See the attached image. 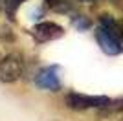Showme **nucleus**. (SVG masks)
<instances>
[{"instance_id":"nucleus-2","label":"nucleus","mask_w":123,"mask_h":121,"mask_svg":"<svg viewBox=\"0 0 123 121\" xmlns=\"http://www.w3.org/2000/svg\"><path fill=\"white\" fill-rule=\"evenodd\" d=\"M22 72H24V64L18 55L11 53L0 59V83H15L20 79Z\"/></svg>"},{"instance_id":"nucleus-1","label":"nucleus","mask_w":123,"mask_h":121,"mask_svg":"<svg viewBox=\"0 0 123 121\" xmlns=\"http://www.w3.org/2000/svg\"><path fill=\"white\" fill-rule=\"evenodd\" d=\"M66 106L72 108V110H90V108H96V110H101L110 103V97L107 96H86V94H77V92H70L66 97Z\"/></svg>"},{"instance_id":"nucleus-9","label":"nucleus","mask_w":123,"mask_h":121,"mask_svg":"<svg viewBox=\"0 0 123 121\" xmlns=\"http://www.w3.org/2000/svg\"><path fill=\"white\" fill-rule=\"evenodd\" d=\"M0 7H2V0H0Z\"/></svg>"},{"instance_id":"nucleus-11","label":"nucleus","mask_w":123,"mask_h":121,"mask_svg":"<svg viewBox=\"0 0 123 121\" xmlns=\"http://www.w3.org/2000/svg\"><path fill=\"white\" fill-rule=\"evenodd\" d=\"M0 59H2V57H0Z\"/></svg>"},{"instance_id":"nucleus-3","label":"nucleus","mask_w":123,"mask_h":121,"mask_svg":"<svg viewBox=\"0 0 123 121\" xmlns=\"http://www.w3.org/2000/svg\"><path fill=\"white\" fill-rule=\"evenodd\" d=\"M96 40L103 50V53H107V55H119L123 51V40L101 24L96 28Z\"/></svg>"},{"instance_id":"nucleus-6","label":"nucleus","mask_w":123,"mask_h":121,"mask_svg":"<svg viewBox=\"0 0 123 121\" xmlns=\"http://www.w3.org/2000/svg\"><path fill=\"white\" fill-rule=\"evenodd\" d=\"M26 0H2V9L6 11V15L9 20H15V15H17V9L24 4Z\"/></svg>"},{"instance_id":"nucleus-4","label":"nucleus","mask_w":123,"mask_h":121,"mask_svg":"<svg viewBox=\"0 0 123 121\" xmlns=\"http://www.w3.org/2000/svg\"><path fill=\"white\" fill-rule=\"evenodd\" d=\"M31 35H33V39L37 42H51V40H57L61 37H64V28L59 26L57 22L44 20V22H39V24L33 26Z\"/></svg>"},{"instance_id":"nucleus-7","label":"nucleus","mask_w":123,"mask_h":121,"mask_svg":"<svg viewBox=\"0 0 123 121\" xmlns=\"http://www.w3.org/2000/svg\"><path fill=\"white\" fill-rule=\"evenodd\" d=\"M46 4L55 11H68L70 6H72V2L70 0H46Z\"/></svg>"},{"instance_id":"nucleus-8","label":"nucleus","mask_w":123,"mask_h":121,"mask_svg":"<svg viewBox=\"0 0 123 121\" xmlns=\"http://www.w3.org/2000/svg\"><path fill=\"white\" fill-rule=\"evenodd\" d=\"M74 24H75L79 30H86V28H90V20H86V18H75V20H74Z\"/></svg>"},{"instance_id":"nucleus-5","label":"nucleus","mask_w":123,"mask_h":121,"mask_svg":"<svg viewBox=\"0 0 123 121\" xmlns=\"http://www.w3.org/2000/svg\"><path fill=\"white\" fill-rule=\"evenodd\" d=\"M35 85L42 90H50V92H59L61 90V79L57 73V66H46L42 68L39 73L35 75Z\"/></svg>"},{"instance_id":"nucleus-10","label":"nucleus","mask_w":123,"mask_h":121,"mask_svg":"<svg viewBox=\"0 0 123 121\" xmlns=\"http://www.w3.org/2000/svg\"><path fill=\"white\" fill-rule=\"evenodd\" d=\"M121 114H123V112H121ZM121 121H123V116H121Z\"/></svg>"}]
</instances>
